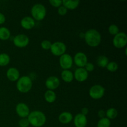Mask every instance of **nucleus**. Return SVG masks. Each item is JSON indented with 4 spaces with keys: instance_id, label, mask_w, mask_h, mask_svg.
<instances>
[{
    "instance_id": "a878e982",
    "label": "nucleus",
    "mask_w": 127,
    "mask_h": 127,
    "mask_svg": "<svg viewBox=\"0 0 127 127\" xmlns=\"http://www.w3.org/2000/svg\"><path fill=\"white\" fill-rule=\"evenodd\" d=\"M107 69L110 72H115L117 71L118 68H119V65L117 63L115 62H109L106 66Z\"/></svg>"
},
{
    "instance_id": "393cba45",
    "label": "nucleus",
    "mask_w": 127,
    "mask_h": 127,
    "mask_svg": "<svg viewBox=\"0 0 127 127\" xmlns=\"http://www.w3.org/2000/svg\"><path fill=\"white\" fill-rule=\"evenodd\" d=\"M110 125H111L110 120H109L107 117H104L102 119H100L98 121L97 127H110Z\"/></svg>"
},
{
    "instance_id": "f257e3e1",
    "label": "nucleus",
    "mask_w": 127,
    "mask_h": 127,
    "mask_svg": "<svg viewBox=\"0 0 127 127\" xmlns=\"http://www.w3.org/2000/svg\"><path fill=\"white\" fill-rule=\"evenodd\" d=\"M84 40L88 45L91 47H96L101 42V35L94 29H91L87 31L84 34Z\"/></svg>"
},
{
    "instance_id": "6ab92c4d",
    "label": "nucleus",
    "mask_w": 127,
    "mask_h": 127,
    "mask_svg": "<svg viewBox=\"0 0 127 127\" xmlns=\"http://www.w3.org/2000/svg\"><path fill=\"white\" fill-rule=\"evenodd\" d=\"M61 77L63 81H64L65 83H71L73 81V79H74V74H73V72L71 71L70 70L66 69V70H63L62 72Z\"/></svg>"
},
{
    "instance_id": "2eb2a0df",
    "label": "nucleus",
    "mask_w": 127,
    "mask_h": 127,
    "mask_svg": "<svg viewBox=\"0 0 127 127\" xmlns=\"http://www.w3.org/2000/svg\"><path fill=\"white\" fill-rule=\"evenodd\" d=\"M35 25V21L30 16H26L23 17L21 21V26L26 30H31L34 27Z\"/></svg>"
},
{
    "instance_id": "4468645a",
    "label": "nucleus",
    "mask_w": 127,
    "mask_h": 127,
    "mask_svg": "<svg viewBox=\"0 0 127 127\" xmlns=\"http://www.w3.org/2000/svg\"><path fill=\"white\" fill-rule=\"evenodd\" d=\"M73 122L76 127H86L88 124V119L86 115L79 113L75 115L73 119Z\"/></svg>"
},
{
    "instance_id": "7ed1b4c3",
    "label": "nucleus",
    "mask_w": 127,
    "mask_h": 127,
    "mask_svg": "<svg viewBox=\"0 0 127 127\" xmlns=\"http://www.w3.org/2000/svg\"><path fill=\"white\" fill-rule=\"evenodd\" d=\"M32 87V79L28 76H23L19 78L16 83V88L21 93H27Z\"/></svg>"
},
{
    "instance_id": "0eeeda50",
    "label": "nucleus",
    "mask_w": 127,
    "mask_h": 127,
    "mask_svg": "<svg viewBox=\"0 0 127 127\" xmlns=\"http://www.w3.org/2000/svg\"><path fill=\"white\" fill-rule=\"evenodd\" d=\"M127 36L125 32H119L113 39V45L117 48H122L127 45Z\"/></svg>"
},
{
    "instance_id": "39448f33",
    "label": "nucleus",
    "mask_w": 127,
    "mask_h": 127,
    "mask_svg": "<svg viewBox=\"0 0 127 127\" xmlns=\"http://www.w3.org/2000/svg\"><path fill=\"white\" fill-rule=\"evenodd\" d=\"M89 94L93 99H100L105 94V88L100 84H95L89 89Z\"/></svg>"
},
{
    "instance_id": "a211bd4d",
    "label": "nucleus",
    "mask_w": 127,
    "mask_h": 127,
    "mask_svg": "<svg viewBox=\"0 0 127 127\" xmlns=\"http://www.w3.org/2000/svg\"><path fill=\"white\" fill-rule=\"evenodd\" d=\"M79 1H69V0H63L62 1V5L65 7L67 9L74 10L79 6Z\"/></svg>"
},
{
    "instance_id": "f3484780",
    "label": "nucleus",
    "mask_w": 127,
    "mask_h": 127,
    "mask_svg": "<svg viewBox=\"0 0 127 127\" xmlns=\"http://www.w3.org/2000/svg\"><path fill=\"white\" fill-rule=\"evenodd\" d=\"M73 115L69 112H63L61 113L58 117V120L62 124H69L73 120Z\"/></svg>"
},
{
    "instance_id": "f704fd0d",
    "label": "nucleus",
    "mask_w": 127,
    "mask_h": 127,
    "mask_svg": "<svg viewBox=\"0 0 127 127\" xmlns=\"http://www.w3.org/2000/svg\"><path fill=\"white\" fill-rule=\"evenodd\" d=\"M88 113H89V109H88L87 107H83V109H81V114H82L83 115H86H86L88 114Z\"/></svg>"
},
{
    "instance_id": "dca6fc26",
    "label": "nucleus",
    "mask_w": 127,
    "mask_h": 127,
    "mask_svg": "<svg viewBox=\"0 0 127 127\" xmlns=\"http://www.w3.org/2000/svg\"><path fill=\"white\" fill-rule=\"evenodd\" d=\"M6 76L9 81L12 82L17 81L20 76V73L18 69L14 67H11L7 69L6 72Z\"/></svg>"
},
{
    "instance_id": "ddd939ff",
    "label": "nucleus",
    "mask_w": 127,
    "mask_h": 127,
    "mask_svg": "<svg viewBox=\"0 0 127 127\" xmlns=\"http://www.w3.org/2000/svg\"><path fill=\"white\" fill-rule=\"evenodd\" d=\"M74 74V78L78 82H84L88 78V72L84 68H78L75 70Z\"/></svg>"
},
{
    "instance_id": "473e14b6",
    "label": "nucleus",
    "mask_w": 127,
    "mask_h": 127,
    "mask_svg": "<svg viewBox=\"0 0 127 127\" xmlns=\"http://www.w3.org/2000/svg\"><path fill=\"white\" fill-rule=\"evenodd\" d=\"M98 117H99L100 119H102V118L105 117V112L104 110H99L97 113Z\"/></svg>"
},
{
    "instance_id": "7c9ffc66",
    "label": "nucleus",
    "mask_w": 127,
    "mask_h": 127,
    "mask_svg": "<svg viewBox=\"0 0 127 127\" xmlns=\"http://www.w3.org/2000/svg\"><path fill=\"white\" fill-rule=\"evenodd\" d=\"M50 4L55 7H59L62 5V1L61 0H50Z\"/></svg>"
},
{
    "instance_id": "cd10ccee",
    "label": "nucleus",
    "mask_w": 127,
    "mask_h": 127,
    "mask_svg": "<svg viewBox=\"0 0 127 127\" xmlns=\"http://www.w3.org/2000/svg\"><path fill=\"white\" fill-rule=\"evenodd\" d=\"M52 43H51L50 41L48 40H45L41 42V47L43 48L45 50H50L51 46H52Z\"/></svg>"
},
{
    "instance_id": "b1692460",
    "label": "nucleus",
    "mask_w": 127,
    "mask_h": 127,
    "mask_svg": "<svg viewBox=\"0 0 127 127\" xmlns=\"http://www.w3.org/2000/svg\"><path fill=\"white\" fill-rule=\"evenodd\" d=\"M118 115V112L116 109L115 108H109L107 109V110L105 112V116L107 119L109 120H112V119H115V118L117 117Z\"/></svg>"
},
{
    "instance_id": "20e7f679",
    "label": "nucleus",
    "mask_w": 127,
    "mask_h": 127,
    "mask_svg": "<svg viewBox=\"0 0 127 127\" xmlns=\"http://www.w3.org/2000/svg\"><path fill=\"white\" fill-rule=\"evenodd\" d=\"M31 12L32 17L35 21H41L45 17L47 10L44 5L40 3H37L32 6Z\"/></svg>"
},
{
    "instance_id": "f8f14e48",
    "label": "nucleus",
    "mask_w": 127,
    "mask_h": 127,
    "mask_svg": "<svg viewBox=\"0 0 127 127\" xmlns=\"http://www.w3.org/2000/svg\"><path fill=\"white\" fill-rule=\"evenodd\" d=\"M60 84V81L57 76H50L46 79L45 86L48 90L54 91L57 89Z\"/></svg>"
},
{
    "instance_id": "1a4fd4ad",
    "label": "nucleus",
    "mask_w": 127,
    "mask_h": 127,
    "mask_svg": "<svg viewBox=\"0 0 127 127\" xmlns=\"http://www.w3.org/2000/svg\"><path fill=\"white\" fill-rule=\"evenodd\" d=\"M60 65L64 70L70 69L73 64V59L71 56L68 53H64L60 57Z\"/></svg>"
},
{
    "instance_id": "c85d7f7f",
    "label": "nucleus",
    "mask_w": 127,
    "mask_h": 127,
    "mask_svg": "<svg viewBox=\"0 0 127 127\" xmlns=\"http://www.w3.org/2000/svg\"><path fill=\"white\" fill-rule=\"evenodd\" d=\"M19 125L20 127H28L30 125L27 118H21L19 121Z\"/></svg>"
},
{
    "instance_id": "412c9836",
    "label": "nucleus",
    "mask_w": 127,
    "mask_h": 127,
    "mask_svg": "<svg viewBox=\"0 0 127 127\" xmlns=\"http://www.w3.org/2000/svg\"><path fill=\"white\" fill-rule=\"evenodd\" d=\"M11 35V32L8 29L5 27H0V40L4 41L7 40L9 39Z\"/></svg>"
},
{
    "instance_id": "72a5a7b5",
    "label": "nucleus",
    "mask_w": 127,
    "mask_h": 127,
    "mask_svg": "<svg viewBox=\"0 0 127 127\" xmlns=\"http://www.w3.org/2000/svg\"><path fill=\"white\" fill-rule=\"evenodd\" d=\"M6 21V17L2 13L0 12V25L3 24Z\"/></svg>"
},
{
    "instance_id": "6e6552de",
    "label": "nucleus",
    "mask_w": 127,
    "mask_h": 127,
    "mask_svg": "<svg viewBox=\"0 0 127 127\" xmlns=\"http://www.w3.org/2000/svg\"><path fill=\"white\" fill-rule=\"evenodd\" d=\"M12 42L16 47L18 48H24L29 43V38L26 35L21 33L14 37Z\"/></svg>"
},
{
    "instance_id": "c756f323",
    "label": "nucleus",
    "mask_w": 127,
    "mask_h": 127,
    "mask_svg": "<svg viewBox=\"0 0 127 127\" xmlns=\"http://www.w3.org/2000/svg\"><path fill=\"white\" fill-rule=\"evenodd\" d=\"M67 12H68V9H67L65 7H64L63 5H62L60 7H58V13L60 16H65V15L67 14Z\"/></svg>"
},
{
    "instance_id": "f03ea898",
    "label": "nucleus",
    "mask_w": 127,
    "mask_h": 127,
    "mask_svg": "<svg viewBox=\"0 0 127 127\" xmlns=\"http://www.w3.org/2000/svg\"><path fill=\"white\" fill-rule=\"evenodd\" d=\"M27 119L30 125L34 127L43 126L47 121V118L44 113L39 110H34L30 112Z\"/></svg>"
},
{
    "instance_id": "2f4dec72",
    "label": "nucleus",
    "mask_w": 127,
    "mask_h": 127,
    "mask_svg": "<svg viewBox=\"0 0 127 127\" xmlns=\"http://www.w3.org/2000/svg\"><path fill=\"white\" fill-rule=\"evenodd\" d=\"M84 68L88 72V73H89V72H91L93 71H94V65L93 64V63L88 62V63L86 64V65L84 66Z\"/></svg>"
},
{
    "instance_id": "9d476101",
    "label": "nucleus",
    "mask_w": 127,
    "mask_h": 127,
    "mask_svg": "<svg viewBox=\"0 0 127 127\" xmlns=\"http://www.w3.org/2000/svg\"><path fill=\"white\" fill-rule=\"evenodd\" d=\"M73 62L78 68H84L88 63V57L83 52H78L74 55Z\"/></svg>"
},
{
    "instance_id": "bb28decb",
    "label": "nucleus",
    "mask_w": 127,
    "mask_h": 127,
    "mask_svg": "<svg viewBox=\"0 0 127 127\" xmlns=\"http://www.w3.org/2000/svg\"><path fill=\"white\" fill-rule=\"evenodd\" d=\"M109 32L110 34L115 36L119 32V28L115 24H112L109 27Z\"/></svg>"
},
{
    "instance_id": "5701e85b",
    "label": "nucleus",
    "mask_w": 127,
    "mask_h": 127,
    "mask_svg": "<svg viewBox=\"0 0 127 127\" xmlns=\"http://www.w3.org/2000/svg\"><path fill=\"white\" fill-rule=\"evenodd\" d=\"M10 57L7 53H0V66H6L9 63Z\"/></svg>"
},
{
    "instance_id": "423d86ee",
    "label": "nucleus",
    "mask_w": 127,
    "mask_h": 127,
    "mask_svg": "<svg viewBox=\"0 0 127 127\" xmlns=\"http://www.w3.org/2000/svg\"><path fill=\"white\" fill-rule=\"evenodd\" d=\"M50 50L54 56L61 57L65 53L66 46L62 42H55L52 44Z\"/></svg>"
},
{
    "instance_id": "aec40b11",
    "label": "nucleus",
    "mask_w": 127,
    "mask_h": 127,
    "mask_svg": "<svg viewBox=\"0 0 127 127\" xmlns=\"http://www.w3.org/2000/svg\"><path fill=\"white\" fill-rule=\"evenodd\" d=\"M44 98L48 103H53L56 100L57 95L54 91L47 90L44 94Z\"/></svg>"
},
{
    "instance_id": "4be33fe9",
    "label": "nucleus",
    "mask_w": 127,
    "mask_h": 127,
    "mask_svg": "<svg viewBox=\"0 0 127 127\" xmlns=\"http://www.w3.org/2000/svg\"><path fill=\"white\" fill-rule=\"evenodd\" d=\"M97 64L100 68H106L107 65L109 63V59L104 55H99L97 58Z\"/></svg>"
},
{
    "instance_id": "9b49d317",
    "label": "nucleus",
    "mask_w": 127,
    "mask_h": 127,
    "mask_svg": "<svg viewBox=\"0 0 127 127\" xmlns=\"http://www.w3.org/2000/svg\"><path fill=\"white\" fill-rule=\"evenodd\" d=\"M16 112L17 115L21 118H27L30 114V109L27 104L21 102L16 105Z\"/></svg>"
}]
</instances>
